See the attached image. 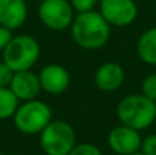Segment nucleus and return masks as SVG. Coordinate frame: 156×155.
I'll list each match as a JSON object with an SVG mask.
<instances>
[{"mask_svg": "<svg viewBox=\"0 0 156 155\" xmlns=\"http://www.w3.org/2000/svg\"><path fill=\"white\" fill-rule=\"evenodd\" d=\"M71 37L80 48L96 51L108 43L111 37V25L104 19L100 11L78 13L70 26Z\"/></svg>", "mask_w": 156, "mask_h": 155, "instance_id": "nucleus-1", "label": "nucleus"}, {"mask_svg": "<svg viewBox=\"0 0 156 155\" xmlns=\"http://www.w3.org/2000/svg\"><path fill=\"white\" fill-rule=\"evenodd\" d=\"M116 117L123 125L144 131L155 122L156 102L148 99L143 93L127 95L116 106Z\"/></svg>", "mask_w": 156, "mask_h": 155, "instance_id": "nucleus-2", "label": "nucleus"}, {"mask_svg": "<svg viewBox=\"0 0 156 155\" xmlns=\"http://www.w3.org/2000/svg\"><path fill=\"white\" fill-rule=\"evenodd\" d=\"M41 48L38 41L30 34L12 36L11 41L3 49V62L15 73L32 70L38 62Z\"/></svg>", "mask_w": 156, "mask_h": 155, "instance_id": "nucleus-3", "label": "nucleus"}, {"mask_svg": "<svg viewBox=\"0 0 156 155\" xmlns=\"http://www.w3.org/2000/svg\"><path fill=\"white\" fill-rule=\"evenodd\" d=\"M52 120V109L37 98L22 102L12 117L15 128L26 136L40 135Z\"/></svg>", "mask_w": 156, "mask_h": 155, "instance_id": "nucleus-4", "label": "nucleus"}, {"mask_svg": "<svg viewBox=\"0 0 156 155\" xmlns=\"http://www.w3.org/2000/svg\"><path fill=\"white\" fill-rule=\"evenodd\" d=\"M76 144V131L65 120H52L40 133V146L45 155H69Z\"/></svg>", "mask_w": 156, "mask_h": 155, "instance_id": "nucleus-5", "label": "nucleus"}, {"mask_svg": "<svg viewBox=\"0 0 156 155\" xmlns=\"http://www.w3.org/2000/svg\"><path fill=\"white\" fill-rule=\"evenodd\" d=\"M74 16L70 0H41L38 4V18L49 30L60 32L69 29Z\"/></svg>", "mask_w": 156, "mask_h": 155, "instance_id": "nucleus-6", "label": "nucleus"}, {"mask_svg": "<svg viewBox=\"0 0 156 155\" xmlns=\"http://www.w3.org/2000/svg\"><path fill=\"white\" fill-rule=\"evenodd\" d=\"M100 14L111 26L125 27L136 21L138 8L134 0H100Z\"/></svg>", "mask_w": 156, "mask_h": 155, "instance_id": "nucleus-7", "label": "nucleus"}, {"mask_svg": "<svg viewBox=\"0 0 156 155\" xmlns=\"http://www.w3.org/2000/svg\"><path fill=\"white\" fill-rule=\"evenodd\" d=\"M141 137L140 131L134 128H130L127 125L115 126L108 133V146L110 148L118 155H130L140 151L141 147Z\"/></svg>", "mask_w": 156, "mask_h": 155, "instance_id": "nucleus-8", "label": "nucleus"}, {"mask_svg": "<svg viewBox=\"0 0 156 155\" xmlns=\"http://www.w3.org/2000/svg\"><path fill=\"white\" fill-rule=\"evenodd\" d=\"M41 91L49 95H60L70 87V73L62 65L49 63L44 66L38 73Z\"/></svg>", "mask_w": 156, "mask_h": 155, "instance_id": "nucleus-9", "label": "nucleus"}, {"mask_svg": "<svg viewBox=\"0 0 156 155\" xmlns=\"http://www.w3.org/2000/svg\"><path fill=\"white\" fill-rule=\"evenodd\" d=\"M93 81L101 92H115L125 81V70L116 62H105L96 69Z\"/></svg>", "mask_w": 156, "mask_h": 155, "instance_id": "nucleus-10", "label": "nucleus"}, {"mask_svg": "<svg viewBox=\"0 0 156 155\" xmlns=\"http://www.w3.org/2000/svg\"><path fill=\"white\" fill-rule=\"evenodd\" d=\"M8 88L12 91V93L18 98L19 102L36 99L41 91L38 74L33 73L32 70L15 71Z\"/></svg>", "mask_w": 156, "mask_h": 155, "instance_id": "nucleus-11", "label": "nucleus"}, {"mask_svg": "<svg viewBox=\"0 0 156 155\" xmlns=\"http://www.w3.org/2000/svg\"><path fill=\"white\" fill-rule=\"evenodd\" d=\"M26 0H0V25L16 30L27 19Z\"/></svg>", "mask_w": 156, "mask_h": 155, "instance_id": "nucleus-12", "label": "nucleus"}, {"mask_svg": "<svg viewBox=\"0 0 156 155\" xmlns=\"http://www.w3.org/2000/svg\"><path fill=\"white\" fill-rule=\"evenodd\" d=\"M137 55L144 63L156 66V26L141 33L137 40Z\"/></svg>", "mask_w": 156, "mask_h": 155, "instance_id": "nucleus-13", "label": "nucleus"}, {"mask_svg": "<svg viewBox=\"0 0 156 155\" xmlns=\"http://www.w3.org/2000/svg\"><path fill=\"white\" fill-rule=\"evenodd\" d=\"M19 106V100L10 88H0V120L12 118L16 109Z\"/></svg>", "mask_w": 156, "mask_h": 155, "instance_id": "nucleus-14", "label": "nucleus"}, {"mask_svg": "<svg viewBox=\"0 0 156 155\" xmlns=\"http://www.w3.org/2000/svg\"><path fill=\"white\" fill-rule=\"evenodd\" d=\"M141 93L156 102V73H151L141 82Z\"/></svg>", "mask_w": 156, "mask_h": 155, "instance_id": "nucleus-15", "label": "nucleus"}, {"mask_svg": "<svg viewBox=\"0 0 156 155\" xmlns=\"http://www.w3.org/2000/svg\"><path fill=\"white\" fill-rule=\"evenodd\" d=\"M69 155H101V151L92 143H78L73 147Z\"/></svg>", "mask_w": 156, "mask_h": 155, "instance_id": "nucleus-16", "label": "nucleus"}, {"mask_svg": "<svg viewBox=\"0 0 156 155\" xmlns=\"http://www.w3.org/2000/svg\"><path fill=\"white\" fill-rule=\"evenodd\" d=\"M99 0H70L71 7L76 13H86V11L94 10Z\"/></svg>", "mask_w": 156, "mask_h": 155, "instance_id": "nucleus-17", "label": "nucleus"}, {"mask_svg": "<svg viewBox=\"0 0 156 155\" xmlns=\"http://www.w3.org/2000/svg\"><path fill=\"white\" fill-rule=\"evenodd\" d=\"M140 151L144 155H156V135H149L141 140Z\"/></svg>", "mask_w": 156, "mask_h": 155, "instance_id": "nucleus-18", "label": "nucleus"}, {"mask_svg": "<svg viewBox=\"0 0 156 155\" xmlns=\"http://www.w3.org/2000/svg\"><path fill=\"white\" fill-rule=\"evenodd\" d=\"M12 76H14V71L2 60V62H0V88L10 87Z\"/></svg>", "mask_w": 156, "mask_h": 155, "instance_id": "nucleus-19", "label": "nucleus"}, {"mask_svg": "<svg viewBox=\"0 0 156 155\" xmlns=\"http://www.w3.org/2000/svg\"><path fill=\"white\" fill-rule=\"evenodd\" d=\"M11 38H12V30L0 25V51L2 52L7 47V44L11 41Z\"/></svg>", "mask_w": 156, "mask_h": 155, "instance_id": "nucleus-20", "label": "nucleus"}, {"mask_svg": "<svg viewBox=\"0 0 156 155\" xmlns=\"http://www.w3.org/2000/svg\"><path fill=\"white\" fill-rule=\"evenodd\" d=\"M130 155H144L141 151H137V153H134V154H130Z\"/></svg>", "mask_w": 156, "mask_h": 155, "instance_id": "nucleus-21", "label": "nucleus"}, {"mask_svg": "<svg viewBox=\"0 0 156 155\" xmlns=\"http://www.w3.org/2000/svg\"><path fill=\"white\" fill-rule=\"evenodd\" d=\"M0 155H4V154H2V153H0Z\"/></svg>", "mask_w": 156, "mask_h": 155, "instance_id": "nucleus-22", "label": "nucleus"}, {"mask_svg": "<svg viewBox=\"0 0 156 155\" xmlns=\"http://www.w3.org/2000/svg\"><path fill=\"white\" fill-rule=\"evenodd\" d=\"M155 122H156V118H155Z\"/></svg>", "mask_w": 156, "mask_h": 155, "instance_id": "nucleus-23", "label": "nucleus"}]
</instances>
